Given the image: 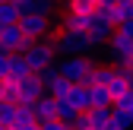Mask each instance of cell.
<instances>
[{"label":"cell","mask_w":133,"mask_h":130,"mask_svg":"<svg viewBox=\"0 0 133 130\" xmlns=\"http://www.w3.org/2000/svg\"><path fill=\"white\" fill-rule=\"evenodd\" d=\"M22 60L29 63V70L35 73V76H38L41 70H48V67H54V63H57V51H54L51 38L29 41V44H25V51H22Z\"/></svg>","instance_id":"1"},{"label":"cell","mask_w":133,"mask_h":130,"mask_svg":"<svg viewBox=\"0 0 133 130\" xmlns=\"http://www.w3.org/2000/svg\"><path fill=\"white\" fill-rule=\"evenodd\" d=\"M51 44L60 57H73V54H86L89 57V41H86V32H76V29H57L51 35Z\"/></svg>","instance_id":"2"},{"label":"cell","mask_w":133,"mask_h":130,"mask_svg":"<svg viewBox=\"0 0 133 130\" xmlns=\"http://www.w3.org/2000/svg\"><path fill=\"white\" fill-rule=\"evenodd\" d=\"M19 29L25 32L32 41H38V38H51L60 25H57V16H38V13H25V16H19Z\"/></svg>","instance_id":"3"},{"label":"cell","mask_w":133,"mask_h":130,"mask_svg":"<svg viewBox=\"0 0 133 130\" xmlns=\"http://www.w3.org/2000/svg\"><path fill=\"white\" fill-rule=\"evenodd\" d=\"M114 35V25L108 22V19H102L95 10H92V19H89V25H86V41H89V54H95V51H102V48L108 44V38Z\"/></svg>","instance_id":"4"},{"label":"cell","mask_w":133,"mask_h":130,"mask_svg":"<svg viewBox=\"0 0 133 130\" xmlns=\"http://www.w3.org/2000/svg\"><path fill=\"white\" fill-rule=\"evenodd\" d=\"M92 57H86V54H73V57H60V63H57V73L66 79V83H82V76H86L89 70H92Z\"/></svg>","instance_id":"5"},{"label":"cell","mask_w":133,"mask_h":130,"mask_svg":"<svg viewBox=\"0 0 133 130\" xmlns=\"http://www.w3.org/2000/svg\"><path fill=\"white\" fill-rule=\"evenodd\" d=\"M29 41H32V38L19 29V22H16V25H6V29H0V51H6V54H22Z\"/></svg>","instance_id":"6"},{"label":"cell","mask_w":133,"mask_h":130,"mask_svg":"<svg viewBox=\"0 0 133 130\" xmlns=\"http://www.w3.org/2000/svg\"><path fill=\"white\" fill-rule=\"evenodd\" d=\"M16 92H19V102L35 105L41 95H44V86H41V79L32 73V76H25V79H19V83H16Z\"/></svg>","instance_id":"7"},{"label":"cell","mask_w":133,"mask_h":130,"mask_svg":"<svg viewBox=\"0 0 133 130\" xmlns=\"http://www.w3.org/2000/svg\"><path fill=\"white\" fill-rule=\"evenodd\" d=\"M89 19H92V13H89V16H82V13H73V10H63V13L57 16V25H60V29H76V32H86Z\"/></svg>","instance_id":"8"},{"label":"cell","mask_w":133,"mask_h":130,"mask_svg":"<svg viewBox=\"0 0 133 130\" xmlns=\"http://www.w3.org/2000/svg\"><path fill=\"white\" fill-rule=\"evenodd\" d=\"M66 99L73 102V108L79 111V114H86V111H92V102H89V86H82V83H73L70 95Z\"/></svg>","instance_id":"9"},{"label":"cell","mask_w":133,"mask_h":130,"mask_svg":"<svg viewBox=\"0 0 133 130\" xmlns=\"http://www.w3.org/2000/svg\"><path fill=\"white\" fill-rule=\"evenodd\" d=\"M35 121H38V124H41V121H57V102H54L48 92L35 102Z\"/></svg>","instance_id":"10"},{"label":"cell","mask_w":133,"mask_h":130,"mask_svg":"<svg viewBox=\"0 0 133 130\" xmlns=\"http://www.w3.org/2000/svg\"><path fill=\"white\" fill-rule=\"evenodd\" d=\"M29 124H35V105L19 102V105H16V114H13V124H10V127L22 130V127H29Z\"/></svg>","instance_id":"11"},{"label":"cell","mask_w":133,"mask_h":130,"mask_svg":"<svg viewBox=\"0 0 133 130\" xmlns=\"http://www.w3.org/2000/svg\"><path fill=\"white\" fill-rule=\"evenodd\" d=\"M19 6L13 3V0H0V29H6V25H16L19 22Z\"/></svg>","instance_id":"12"},{"label":"cell","mask_w":133,"mask_h":130,"mask_svg":"<svg viewBox=\"0 0 133 130\" xmlns=\"http://www.w3.org/2000/svg\"><path fill=\"white\" fill-rule=\"evenodd\" d=\"M25 76H32L29 63L22 60V54H13V57H10V79H13V83H19V79H25Z\"/></svg>","instance_id":"13"},{"label":"cell","mask_w":133,"mask_h":130,"mask_svg":"<svg viewBox=\"0 0 133 130\" xmlns=\"http://www.w3.org/2000/svg\"><path fill=\"white\" fill-rule=\"evenodd\" d=\"M89 102H92V108H111L114 99L105 86H89Z\"/></svg>","instance_id":"14"},{"label":"cell","mask_w":133,"mask_h":130,"mask_svg":"<svg viewBox=\"0 0 133 130\" xmlns=\"http://www.w3.org/2000/svg\"><path fill=\"white\" fill-rule=\"evenodd\" d=\"M54 102H57V121H63L66 127H70V121H73V118L79 114V111L73 108V102L66 99V95H63V99H54Z\"/></svg>","instance_id":"15"},{"label":"cell","mask_w":133,"mask_h":130,"mask_svg":"<svg viewBox=\"0 0 133 130\" xmlns=\"http://www.w3.org/2000/svg\"><path fill=\"white\" fill-rule=\"evenodd\" d=\"M86 118H89V127L98 130L105 121H111V108H92V111H86Z\"/></svg>","instance_id":"16"},{"label":"cell","mask_w":133,"mask_h":130,"mask_svg":"<svg viewBox=\"0 0 133 130\" xmlns=\"http://www.w3.org/2000/svg\"><path fill=\"white\" fill-rule=\"evenodd\" d=\"M66 10H73V13H82V16H89L95 10V0H66Z\"/></svg>","instance_id":"17"},{"label":"cell","mask_w":133,"mask_h":130,"mask_svg":"<svg viewBox=\"0 0 133 130\" xmlns=\"http://www.w3.org/2000/svg\"><path fill=\"white\" fill-rule=\"evenodd\" d=\"M38 79H41V86H44V92H48V89H51L57 79H60V73H57V63H54V67H48V70H41V73H38Z\"/></svg>","instance_id":"18"},{"label":"cell","mask_w":133,"mask_h":130,"mask_svg":"<svg viewBox=\"0 0 133 130\" xmlns=\"http://www.w3.org/2000/svg\"><path fill=\"white\" fill-rule=\"evenodd\" d=\"M13 114H16V105L0 102V127H10V124H13Z\"/></svg>","instance_id":"19"},{"label":"cell","mask_w":133,"mask_h":130,"mask_svg":"<svg viewBox=\"0 0 133 130\" xmlns=\"http://www.w3.org/2000/svg\"><path fill=\"white\" fill-rule=\"evenodd\" d=\"M10 57H13V54L0 51V83H3V79H10Z\"/></svg>","instance_id":"20"},{"label":"cell","mask_w":133,"mask_h":130,"mask_svg":"<svg viewBox=\"0 0 133 130\" xmlns=\"http://www.w3.org/2000/svg\"><path fill=\"white\" fill-rule=\"evenodd\" d=\"M114 29H117L121 35H127V38H133V19H124V22H117Z\"/></svg>","instance_id":"21"},{"label":"cell","mask_w":133,"mask_h":130,"mask_svg":"<svg viewBox=\"0 0 133 130\" xmlns=\"http://www.w3.org/2000/svg\"><path fill=\"white\" fill-rule=\"evenodd\" d=\"M41 130H70L63 121H41Z\"/></svg>","instance_id":"22"},{"label":"cell","mask_w":133,"mask_h":130,"mask_svg":"<svg viewBox=\"0 0 133 130\" xmlns=\"http://www.w3.org/2000/svg\"><path fill=\"white\" fill-rule=\"evenodd\" d=\"M127 92L133 95V70H127Z\"/></svg>","instance_id":"23"},{"label":"cell","mask_w":133,"mask_h":130,"mask_svg":"<svg viewBox=\"0 0 133 130\" xmlns=\"http://www.w3.org/2000/svg\"><path fill=\"white\" fill-rule=\"evenodd\" d=\"M117 0H95V6H114Z\"/></svg>","instance_id":"24"},{"label":"cell","mask_w":133,"mask_h":130,"mask_svg":"<svg viewBox=\"0 0 133 130\" xmlns=\"http://www.w3.org/2000/svg\"><path fill=\"white\" fill-rule=\"evenodd\" d=\"M22 130H41V124L35 121V124H29V127H22Z\"/></svg>","instance_id":"25"},{"label":"cell","mask_w":133,"mask_h":130,"mask_svg":"<svg viewBox=\"0 0 133 130\" xmlns=\"http://www.w3.org/2000/svg\"><path fill=\"white\" fill-rule=\"evenodd\" d=\"M57 3H63V6H66V0H57Z\"/></svg>","instance_id":"26"},{"label":"cell","mask_w":133,"mask_h":130,"mask_svg":"<svg viewBox=\"0 0 133 130\" xmlns=\"http://www.w3.org/2000/svg\"><path fill=\"white\" fill-rule=\"evenodd\" d=\"M6 130H16V127H6Z\"/></svg>","instance_id":"27"},{"label":"cell","mask_w":133,"mask_h":130,"mask_svg":"<svg viewBox=\"0 0 133 130\" xmlns=\"http://www.w3.org/2000/svg\"><path fill=\"white\" fill-rule=\"evenodd\" d=\"M0 130H6V127H0Z\"/></svg>","instance_id":"28"},{"label":"cell","mask_w":133,"mask_h":130,"mask_svg":"<svg viewBox=\"0 0 133 130\" xmlns=\"http://www.w3.org/2000/svg\"><path fill=\"white\" fill-rule=\"evenodd\" d=\"M89 130H92V127H89Z\"/></svg>","instance_id":"29"},{"label":"cell","mask_w":133,"mask_h":130,"mask_svg":"<svg viewBox=\"0 0 133 130\" xmlns=\"http://www.w3.org/2000/svg\"><path fill=\"white\" fill-rule=\"evenodd\" d=\"M130 130H133V127H130Z\"/></svg>","instance_id":"30"}]
</instances>
